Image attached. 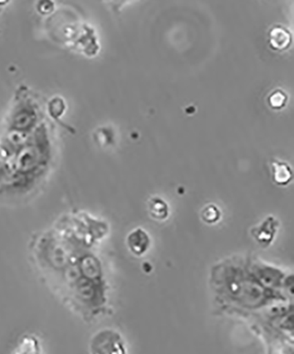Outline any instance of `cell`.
Masks as SVG:
<instances>
[{
	"mask_svg": "<svg viewBox=\"0 0 294 354\" xmlns=\"http://www.w3.org/2000/svg\"><path fill=\"white\" fill-rule=\"evenodd\" d=\"M90 354H126L121 336L112 330H102L94 334L88 344Z\"/></svg>",
	"mask_w": 294,
	"mask_h": 354,
	"instance_id": "cell-1",
	"label": "cell"
},
{
	"mask_svg": "<svg viewBox=\"0 0 294 354\" xmlns=\"http://www.w3.org/2000/svg\"><path fill=\"white\" fill-rule=\"evenodd\" d=\"M150 239L144 230L137 229L129 234L128 236V246L135 255L144 254L150 248Z\"/></svg>",
	"mask_w": 294,
	"mask_h": 354,
	"instance_id": "cell-2",
	"label": "cell"
},
{
	"mask_svg": "<svg viewBox=\"0 0 294 354\" xmlns=\"http://www.w3.org/2000/svg\"><path fill=\"white\" fill-rule=\"evenodd\" d=\"M291 34L286 28L275 26L270 31V44L275 50H286L290 46Z\"/></svg>",
	"mask_w": 294,
	"mask_h": 354,
	"instance_id": "cell-3",
	"label": "cell"
},
{
	"mask_svg": "<svg viewBox=\"0 0 294 354\" xmlns=\"http://www.w3.org/2000/svg\"><path fill=\"white\" fill-rule=\"evenodd\" d=\"M12 354H43L39 338L25 336L15 347Z\"/></svg>",
	"mask_w": 294,
	"mask_h": 354,
	"instance_id": "cell-4",
	"label": "cell"
},
{
	"mask_svg": "<svg viewBox=\"0 0 294 354\" xmlns=\"http://www.w3.org/2000/svg\"><path fill=\"white\" fill-rule=\"evenodd\" d=\"M148 211L154 219L166 220L169 216L168 205L159 198H154L148 202Z\"/></svg>",
	"mask_w": 294,
	"mask_h": 354,
	"instance_id": "cell-5",
	"label": "cell"
},
{
	"mask_svg": "<svg viewBox=\"0 0 294 354\" xmlns=\"http://www.w3.org/2000/svg\"><path fill=\"white\" fill-rule=\"evenodd\" d=\"M273 177L275 182L278 185H286L292 178V171L288 165L286 163L280 162V161H274Z\"/></svg>",
	"mask_w": 294,
	"mask_h": 354,
	"instance_id": "cell-6",
	"label": "cell"
},
{
	"mask_svg": "<svg viewBox=\"0 0 294 354\" xmlns=\"http://www.w3.org/2000/svg\"><path fill=\"white\" fill-rule=\"evenodd\" d=\"M220 211L214 205H208L202 211V219L207 223L213 224L217 223L220 219Z\"/></svg>",
	"mask_w": 294,
	"mask_h": 354,
	"instance_id": "cell-7",
	"label": "cell"
},
{
	"mask_svg": "<svg viewBox=\"0 0 294 354\" xmlns=\"http://www.w3.org/2000/svg\"><path fill=\"white\" fill-rule=\"evenodd\" d=\"M286 101V94L281 91H274L270 97V104L273 109H281L284 106Z\"/></svg>",
	"mask_w": 294,
	"mask_h": 354,
	"instance_id": "cell-8",
	"label": "cell"
}]
</instances>
